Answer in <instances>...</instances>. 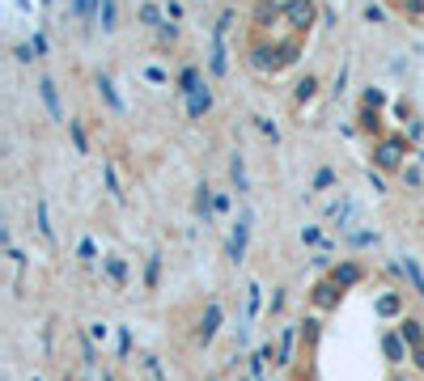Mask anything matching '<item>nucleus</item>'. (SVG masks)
<instances>
[{
    "instance_id": "nucleus-1",
    "label": "nucleus",
    "mask_w": 424,
    "mask_h": 381,
    "mask_svg": "<svg viewBox=\"0 0 424 381\" xmlns=\"http://www.w3.org/2000/svg\"><path fill=\"white\" fill-rule=\"evenodd\" d=\"M38 89H43V102H47V111H52V115L60 119V97H56V85H52V81H43Z\"/></svg>"
},
{
    "instance_id": "nucleus-2",
    "label": "nucleus",
    "mask_w": 424,
    "mask_h": 381,
    "mask_svg": "<svg viewBox=\"0 0 424 381\" xmlns=\"http://www.w3.org/2000/svg\"><path fill=\"white\" fill-rule=\"evenodd\" d=\"M208 102H212V97H208V89L199 85V89L191 93V115H204V111H208Z\"/></svg>"
},
{
    "instance_id": "nucleus-3",
    "label": "nucleus",
    "mask_w": 424,
    "mask_h": 381,
    "mask_svg": "<svg viewBox=\"0 0 424 381\" xmlns=\"http://www.w3.org/2000/svg\"><path fill=\"white\" fill-rule=\"evenodd\" d=\"M115 25V0H102V30Z\"/></svg>"
},
{
    "instance_id": "nucleus-4",
    "label": "nucleus",
    "mask_w": 424,
    "mask_h": 381,
    "mask_svg": "<svg viewBox=\"0 0 424 381\" xmlns=\"http://www.w3.org/2000/svg\"><path fill=\"white\" fill-rule=\"evenodd\" d=\"M140 17H144L148 25H157V21H161V13H157V5H144V9H140Z\"/></svg>"
},
{
    "instance_id": "nucleus-5",
    "label": "nucleus",
    "mask_w": 424,
    "mask_h": 381,
    "mask_svg": "<svg viewBox=\"0 0 424 381\" xmlns=\"http://www.w3.org/2000/svg\"><path fill=\"white\" fill-rule=\"evenodd\" d=\"M89 5H93V0H77V5H72V13H77V17H89Z\"/></svg>"
}]
</instances>
